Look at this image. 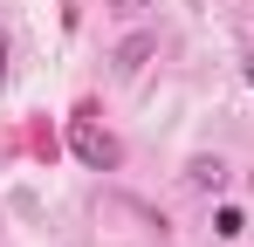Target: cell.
<instances>
[{"instance_id": "6da1fadb", "label": "cell", "mask_w": 254, "mask_h": 247, "mask_svg": "<svg viewBox=\"0 0 254 247\" xmlns=\"http://www.w3.org/2000/svg\"><path fill=\"white\" fill-rule=\"evenodd\" d=\"M69 151H76L89 172H117V158H124V144L96 124V110H76V124H69Z\"/></svg>"}, {"instance_id": "5b68a950", "label": "cell", "mask_w": 254, "mask_h": 247, "mask_svg": "<svg viewBox=\"0 0 254 247\" xmlns=\"http://www.w3.org/2000/svg\"><path fill=\"white\" fill-rule=\"evenodd\" d=\"M117 14H144V7H158V0H110Z\"/></svg>"}, {"instance_id": "277c9868", "label": "cell", "mask_w": 254, "mask_h": 247, "mask_svg": "<svg viewBox=\"0 0 254 247\" xmlns=\"http://www.w3.org/2000/svg\"><path fill=\"white\" fill-rule=\"evenodd\" d=\"M213 234H220V241H241V234H248V213H241V206H220V213H213Z\"/></svg>"}, {"instance_id": "7a4b0ae2", "label": "cell", "mask_w": 254, "mask_h": 247, "mask_svg": "<svg viewBox=\"0 0 254 247\" xmlns=\"http://www.w3.org/2000/svg\"><path fill=\"white\" fill-rule=\"evenodd\" d=\"M151 55H158V35H130V41H117V55H110V62H117V76H137Z\"/></svg>"}, {"instance_id": "52a82bcc", "label": "cell", "mask_w": 254, "mask_h": 247, "mask_svg": "<svg viewBox=\"0 0 254 247\" xmlns=\"http://www.w3.org/2000/svg\"><path fill=\"white\" fill-rule=\"evenodd\" d=\"M241 76H248V89H254V55H248V69H241Z\"/></svg>"}, {"instance_id": "3957f363", "label": "cell", "mask_w": 254, "mask_h": 247, "mask_svg": "<svg viewBox=\"0 0 254 247\" xmlns=\"http://www.w3.org/2000/svg\"><path fill=\"white\" fill-rule=\"evenodd\" d=\"M186 185H192V192H220V185H227V165L220 158H192L186 165Z\"/></svg>"}, {"instance_id": "8992f818", "label": "cell", "mask_w": 254, "mask_h": 247, "mask_svg": "<svg viewBox=\"0 0 254 247\" xmlns=\"http://www.w3.org/2000/svg\"><path fill=\"white\" fill-rule=\"evenodd\" d=\"M0 89H7V35H0Z\"/></svg>"}]
</instances>
